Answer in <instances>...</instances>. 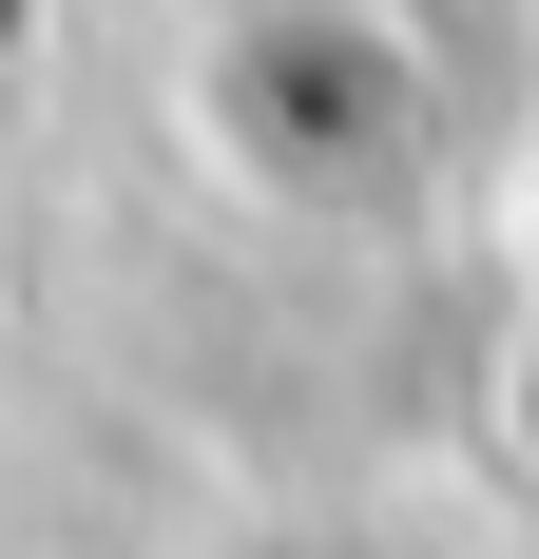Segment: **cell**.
Segmentation results:
<instances>
[{
    "label": "cell",
    "mask_w": 539,
    "mask_h": 559,
    "mask_svg": "<svg viewBox=\"0 0 539 559\" xmlns=\"http://www.w3.org/2000/svg\"><path fill=\"white\" fill-rule=\"evenodd\" d=\"M520 271H539V174H520Z\"/></svg>",
    "instance_id": "1"
}]
</instances>
